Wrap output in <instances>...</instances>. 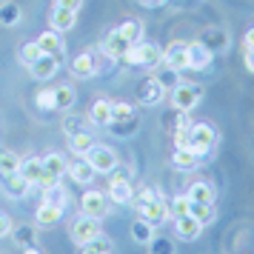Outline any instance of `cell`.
I'll return each mask as SVG.
<instances>
[{"label":"cell","mask_w":254,"mask_h":254,"mask_svg":"<svg viewBox=\"0 0 254 254\" xmlns=\"http://www.w3.org/2000/svg\"><path fill=\"white\" fill-rule=\"evenodd\" d=\"M123 63L134 66V69L154 71V69L163 66V49L157 46V43H146V40L131 43V46L126 49V55H123Z\"/></svg>","instance_id":"cell-1"},{"label":"cell","mask_w":254,"mask_h":254,"mask_svg":"<svg viewBox=\"0 0 254 254\" xmlns=\"http://www.w3.org/2000/svg\"><path fill=\"white\" fill-rule=\"evenodd\" d=\"M169 103L177 112H194L197 106L203 103V86L200 83H174L169 89Z\"/></svg>","instance_id":"cell-2"},{"label":"cell","mask_w":254,"mask_h":254,"mask_svg":"<svg viewBox=\"0 0 254 254\" xmlns=\"http://www.w3.org/2000/svg\"><path fill=\"white\" fill-rule=\"evenodd\" d=\"M86 163L94 169V174H112L117 172L120 166V157L112 146H103V143H94L92 149L86 151Z\"/></svg>","instance_id":"cell-3"},{"label":"cell","mask_w":254,"mask_h":254,"mask_svg":"<svg viewBox=\"0 0 254 254\" xmlns=\"http://www.w3.org/2000/svg\"><path fill=\"white\" fill-rule=\"evenodd\" d=\"M106 194H109V200L117 203V206H128V203H134V186H131V177H128L126 172H120V166H117V174L115 172L109 174Z\"/></svg>","instance_id":"cell-4"},{"label":"cell","mask_w":254,"mask_h":254,"mask_svg":"<svg viewBox=\"0 0 254 254\" xmlns=\"http://www.w3.org/2000/svg\"><path fill=\"white\" fill-rule=\"evenodd\" d=\"M217 143V131L211 123H191L189 128V149L194 151L197 157H206L208 151Z\"/></svg>","instance_id":"cell-5"},{"label":"cell","mask_w":254,"mask_h":254,"mask_svg":"<svg viewBox=\"0 0 254 254\" xmlns=\"http://www.w3.org/2000/svg\"><path fill=\"white\" fill-rule=\"evenodd\" d=\"M109 203H112V200H109L106 191L86 189L83 197H80V211H83V214H89V217H94V220H106V217H109V211H112Z\"/></svg>","instance_id":"cell-6"},{"label":"cell","mask_w":254,"mask_h":254,"mask_svg":"<svg viewBox=\"0 0 254 254\" xmlns=\"http://www.w3.org/2000/svg\"><path fill=\"white\" fill-rule=\"evenodd\" d=\"M134 208L143 220H149L151 226H160L166 220H172V211H169V203L166 197H157V200H134Z\"/></svg>","instance_id":"cell-7"},{"label":"cell","mask_w":254,"mask_h":254,"mask_svg":"<svg viewBox=\"0 0 254 254\" xmlns=\"http://www.w3.org/2000/svg\"><path fill=\"white\" fill-rule=\"evenodd\" d=\"M97 234H100V220L89 217V214H80V217L69 226V237H71L74 246H83V243L94 240Z\"/></svg>","instance_id":"cell-8"},{"label":"cell","mask_w":254,"mask_h":254,"mask_svg":"<svg viewBox=\"0 0 254 254\" xmlns=\"http://www.w3.org/2000/svg\"><path fill=\"white\" fill-rule=\"evenodd\" d=\"M166 86H163V80L157 77V74H149L146 80L140 83L137 89V97H140V106H160L163 97H166Z\"/></svg>","instance_id":"cell-9"},{"label":"cell","mask_w":254,"mask_h":254,"mask_svg":"<svg viewBox=\"0 0 254 254\" xmlns=\"http://www.w3.org/2000/svg\"><path fill=\"white\" fill-rule=\"evenodd\" d=\"M163 66L172 71H189V43H183V40H174V43H169V49L163 52Z\"/></svg>","instance_id":"cell-10"},{"label":"cell","mask_w":254,"mask_h":254,"mask_svg":"<svg viewBox=\"0 0 254 254\" xmlns=\"http://www.w3.org/2000/svg\"><path fill=\"white\" fill-rule=\"evenodd\" d=\"M60 60H63V58H55V55H46V52H43V55H40L35 63H29L26 69H29V74H32L35 80L46 83V80H52V77L60 71Z\"/></svg>","instance_id":"cell-11"},{"label":"cell","mask_w":254,"mask_h":254,"mask_svg":"<svg viewBox=\"0 0 254 254\" xmlns=\"http://www.w3.org/2000/svg\"><path fill=\"white\" fill-rule=\"evenodd\" d=\"M0 191H3L6 197H12V200H23V197L32 191V183H29L20 172L0 174Z\"/></svg>","instance_id":"cell-12"},{"label":"cell","mask_w":254,"mask_h":254,"mask_svg":"<svg viewBox=\"0 0 254 254\" xmlns=\"http://www.w3.org/2000/svg\"><path fill=\"white\" fill-rule=\"evenodd\" d=\"M214 63V52L208 46H203L200 40L189 43V71H208Z\"/></svg>","instance_id":"cell-13"},{"label":"cell","mask_w":254,"mask_h":254,"mask_svg":"<svg viewBox=\"0 0 254 254\" xmlns=\"http://www.w3.org/2000/svg\"><path fill=\"white\" fill-rule=\"evenodd\" d=\"M172 231L177 240H186V243H194L200 234H203V226L197 223L191 214H183V217H172Z\"/></svg>","instance_id":"cell-14"},{"label":"cell","mask_w":254,"mask_h":254,"mask_svg":"<svg viewBox=\"0 0 254 254\" xmlns=\"http://www.w3.org/2000/svg\"><path fill=\"white\" fill-rule=\"evenodd\" d=\"M97 60H94V55H89V52H83V55H77V58H71V77H77V80H92V77H97Z\"/></svg>","instance_id":"cell-15"},{"label":"cell","mask_w":254,"mask_h":254,"mask_svg":"<svg viewBox=\"0 0 254 254\" xmlns=\"http://www.w3.org/2000/svg\"><path fill=\"white\" fill-rule=\"evenodd\" d=\"M77 26V12H71V9H60V6H52V12H49V29H55V32H71Z\"/></svg>","instance_id":"cell-16"},{"label":"cell","mask_w":254,"mask_h":254,"mask_svg":"<svg viewBox=\"0 0 254 254\" xmlns=\"http://www.w3.org/2000/svg\"><path fill=\"white\" fill-rule=\"evenodd\" d=\"M128 46H131V43H128L117 29H112V32L103 37V43H100V49L106 52V58H109V60H123V55H126Z\"/></svg>","instance_id":"cell-17"},{"label":"cell","mask_w":254,"mask_h":254,"mask_svg":"<svg viewBox=\"0 0 254 254\" xmlns=\"http://www.w3.org/2000/svg\"><path fill=\"white\" fill-rule=\"evenodd\" d=\"M197 40H200L203 46H208L211 52H226V49L231 46V35L226 29H214V26H208L206 32H200Z\"/></svg>","instance_id":"cell-18"},{"label":"cell","mask_w":254,"mask_h":254,"mask_svg":"<svg viewBox=\"0 0 254 254\" xmlns=\"http://www.w3.org/2000/svg\"><path fill=\"white\" fill-rule=\"evenodd\" d=\"M89 123H92L94 128H106V126H112V100H94L92 106H89Z\"/></svg>","instance_id":"cell-19"},{"label":"cell","mask_w":254,"mask_h":254,"mask_svg":"<svg viewBox=\"0 0 254 254\" xmlns=\"http://www.w3.org/2000/svg\"><path fill=\"white\" fill-rule=\"evenodd\" d=\"M43 203H49V206H55V208H63L66 211V206L71 203V194H69V189L60 183H52L43 189Z\"/></svg>","instance_id":"cell-20"},{"label":"cell","mask_w":254,"mask_h":254,"mask_svg":"<svg viewBox=\"0 0 254 254\" xmlns=\"http://www.w3.org/2000/svg\"><path fill=\"white\" fill-rule=\"evenodd\" d=\"M186 194L191 203H214V186L208 183V180H194V183L186 189Z\"/></svg>","instance_id":"cell-21"},{"label":"cell","mask_w":254,"mask_h":254,"mask_svg":"<svg viewBox=\"0 0 254 254\" xmlns=\"http://www.w3.org/2000/svg\"><path fill=\"white\" fill-rule=\"evenodd\" d=\"M71 177V183H77V186H89V183H94V169L86 163V157L83 160H74V163H69V172H66Z\"/></svg>","instance_id":"cell-22"},{"label":"cell","mask_w":254,"mask_h":254,"mask_svg":"<svg viewBox=\"0 0 254 254\" xmlns=\"http://www.w3.org/2000/svg\"><path fill=\"white\" fill-rule=\"evenodd\" d=\"M172 163H174V169H177V172H194L197 166L203 163V157H197L191 149H174Z\"/></svg>","instance_id":"cell-23"},{"label":"cell","mask_w":254,"mask_h":254,"mask_svg":"<svg viewBox=\"0 0 254 254\" xmlns=\"http://www.w3.org/2000/svg\"><path fill=\"white\" fill-rule=\"evenodd\" d=\"M37 43H40V49H43L46 55L63 58V35H60V32H55V29H46L43 35L37 37Z\"/></svg>","instance_id":"cell-24"},{"label":"cell","mask_w":254,"mask_h":254,"mask_svg":"<svg viewBox=\"0 0 254 254\" xmlns=\"http://www.w3.org/2000/svg\"><path fill=\"white\" fill-rule=\"evenodd\" d=\"M66 140H69L71 154H77V157H86V151L92 149L94 143H97V137H94L89 128H86V131H77V134H69Z\"/></svg>","instance_id":"cell-25"},{"label":"cell","mask_w":254,"mask_h":254,"mask_svg":"<svg viewBox=\"0 0 254 254\" xmlns=\"http://www.w3.org/2000/svg\"><path fill=\"white\" fill-rule=\"evenodd\" d=\"M189 214L206 229V226H211V223L217 220V208H214V203H191V211H189Z\"/></svg>","instance_id":"cell-26"},{"label":"cell","mask_w":254,"mask_h":254,"mask_svg":"<svg viewBox=\"0 0 254 254\" xmlns=\"http://www.w3.org/2000/svg\"><path fill=\"white\" fill-rule=\"evenodd\" d=\"M43 169L52 172L55 177H63V174L69 172V160H66V154H60V151H49L46 157H43Z\"/></svg>","instance_id":"cell-27"},{"label":"cell","mask_w":254,"mask_h":254,"mask_svg":"<svg viewBox=\"0 0 254 254\" xmlns=\"http://www.w3.org/2000/svg\"><path fill=\"white\" fill-rule=\"evenodd\" d=\"M20 174H23L32 186H37L40 174H43V157H23V160H20Z\"/></svg>","instance_id":"cell-28"},{"label":"cell","mask_w":254,"mask_h":254,"mask_svg":"<svg viewBox=\"0 0 254 254\" xmlns=\"http://www.w3.org/2000/svg\"><path fill=\"white\" fill-rule=\"evenodd\" d=\"M77 254H112V240L106 234H97L94 240L77 246Z\"/></svg>","instance_id":"cell-29"},{"label":"cell","mask_w":254,"mask_h":254,"mask_svg":"<svg viewBox=\"0 0 254 254\" xmlns=\"http://www.w3.org/2000/svg\"><path fill=\"white\" fill-rule=\"evenodd\" d=\"M60 217H63V208H55V206H49V203H40L35 211L37 226H55Z\"/></svg>","instance_id":"cell-30"},{"label":"cell","mask_w":254,"mask_h":254,"mask_svg":"<svg viewBox=\"0 0 254 254\" xmlns=\"http://www.w3.org/2000/svg\"><path fill=\"white\" fill-rule=\"evenodd\" d=\"M154 237V226H151L149 220H134L131 223V240L134 243H143V246H149V240Z\"/></svg>","instance_id":"cell-31"},{"label":"cell","mask_w":254,"mask_h":254,"mask_svg":"<svg viewBox=\"0 0 254 254\" xmlns=\"http://www.w3.org/2000/svg\"><path fill=\"white\" fill-rule=\"evenodd\" d=\"M20 154L12 149H0V174H14V172H20Z\"/></svg>","instance_id":"cell-32"},{"label":"cell","mask_w":254,"mask_h":254,"mask_svg":"<svg viewBox=\"0 0 254 254\" xmlns=\"http://www.w3.org/2000/svg\"><path fill=\"white\" fill-rule=\"evenodd\" d=\"M9 237H14V243H17L20 249L37 246V229H32V226H17V229H12Z\"/></svg>","instance_id":"cell-33"},{"label":"cell","mask_w":254,"mask_h":254,"mask_svg":"<svg viewBox=\"0 0 254 254\" xmlns=\"http://www.w3.org/2000/svg\"><path fill=\"white\" fill-rule=\"evenodd\" d=\"M117 32L126 37L128 43H140L143 40V23L140 20H123V23L117 26Z\"/></svg>","instance_id":"cell-34"},{"label":"cell","mask_w":254,"mask_h":254,"mask_svg":"<svg viewBox=\"0 0 254 254\" xmlns=\"http://www.w3.org/2000/svg\"><path fill=\"white\" fill-rule=\"evenodd\" d=\"M35 106L40 112H58V97H55V89H40L35 94Z\"/></svg>","instance_id":"cell-35"},{"label":"cell","mask_w":254,"mask_h":254,"mask_svg":"<svg viewBox=\"0 0 254 254\" xmlns=\"http://www.w3.org/2000/svg\"><path fill=\"white\" fill-rule=\"evenodd\" d=\"M40 55H43V49H40V43H37V40H32V43H20V49H17V58H20V63H23V66L35 63Z\"/></svg>","instance_id":"cell-36"},{"label":"cell","mask_w":254,"mask_h":254,"mask_svg":"<svg viewBox=\"0 0 254 254\" xmlns=\"http://www.w3.org/2000/svg\"><path fill=\"white\" fill-rule=\"evenodd\" d=\"M134 120V106L131 103H112V123H131Z\"/></svg>","instance_id":"cell-37"},{"label":"cell","mask_w":254,"mask_h":254,"mask_svg":"<svg viewBox=\"0 0 254 254\" xmlns=\"http://www.w3.org/2000/svg\"><path fill=\"white\" fill-rule=\"evenodd\" d=\"M55 97H58V112H69L71 106H74V100H77V94H74L71 86H58Z\"/></svg>","instance_id":"cell-38"},{"label":"cell","mask_w":254,"mask_h":254,"mask_svg":"<svg viewBox=\"0 0 254 254\" xmlns=\"http://www.w3.org/2000/svg\"><path fill=\"white\" fill-rule=\"evenodd\" d=\"M149 254H177V249H174V240L154 234V237L149 240Z\"/></svg>","instance_id":"cell-39"},{"label":"cell","mask_w":254,"mask_h":254,"mask_svg":"<svg viewBox=\"0 0 254 254\" xmlns=\"http://www.w3.org/2000/svg\"><path fill=\"white\" fill-rule=\"evenodd\" d=\"M89 126H92L89 117H86V120L77 117V115H66L63 117V131H66V137H69V134H77V131H86Z\"/></svg>","instance_id":"cell-40"},{"label":"cell","mask_w":254,"mask_h":254,"mask_svg":"<svg viewBox=\"0 0 254 254\" xmlns=\"http://www.w3.org/2000/svg\"><path fill=\"white\" fill-rule=\"evenodd\" d=\"M169 211H172V217H183V214H189V211H191V200H189V194H174L172 200H169Z\"/></svg>","instance_id":"cell-41"},{"label":"cell","mask_w":254,"mask_h":254,"mask_svg":"<svg viewBox=\"0 0 254 254\" xmlns=\"http://www.w3.org/2000/svg\"><path fill=\"white\" fill-rule=\"evenodd\" d=\"M0 23L3 26H17L20 23V9L12 6V3H6V6L0 9Z\"/></svg>","instance_id":"cell-42"},{"label":"cell","mask_w":254,"mask_h":254,"mask_svg":"<svg viewBox=\"0 0 254 254\" xmlns=\"http://www.w3.org/2000/svg\"><path fill=\"white\" fill-rule=\"evenodd\" d=\"M189 128H191V117H189V112H180V115H177L174 134H189Z\"/></svg>","instance_id":"cell-43"},{"label":"cell","mask_w":254,"mask_h":254,"mask_svg":"<svg viewBox=\"0 0 254 254\" xmlns=\"http://www.w3.org/2000/svg\"><path fill=\"white\" fill-rule=\"evenodd\" d=\"M12 217H9V214H6V211H0V240H3V237H9V234H12Z\"/></svg>","instance_id":"cell-44"},{"label":"cell","mask_w":254,"mask_h":254,"mask_svg":"<svg viewBox=\"0 0 254 254\" xmlns=\"http://www.w3.org/2000/svg\"><path fill=\"white\" fill-rule=\"evenodd\" d=\"M157 197H163V191L160 189H143V191H140V194H134V200H157Z\"/></svg>","instance_id":"cell-45"},{"label":"cell","mask_w":254,"mask_h":254,"mask_svg":"<svg viewBox=\"0 0 254 254\" xmlns=\"http://www.w3.org/2000/svg\"><path fill=\"white\" fill-rule=\"evenodd\" d=\"M55 6H60V9H71V12H80L83 0H55Z\"/></svg>","instance_id":"cell-46"},{"label":"cell","mask_w":254,"mask_h":254,"mask_svg":"<svg viewBox=\"0 0 254 254\" xmlns=\"http://www.w3.org/2000/svg\"><path fill=\"white\" fill-rule=\"evenodd\" d=\"M243 60H246V69L254 74V49H246V52H243Z\"/></svg>","instance_id":"cell-47"},{"label":"cell","mask_w":254,"mask_h":254,"mask_svg":"<svg viewBox=\"0 0 254 254\" xmlns=\"http://www.w3.org/2000/svg\"><path fill=\"white\" fill-rule=\"evenodd\" d=\"M243 49H254V26L246 32V37H243Z\"/></svg>","instance_id":"cell-48"},{"label":"cell","mask_w":254,"mask_h":254,"mask_svg":"<svg viewBox=\"0 0 254 254\" xmlns=\"http://www.w3.org/2000/svg\"><path fill=\"white\" fill-rule=\"evenodd\" d=\"M140 6H149V9H157V6H163L166 0H137Z\"/></svg>","instance_id":"cell-49"},{"label":"cell","mask_w":254,"mask_h":254,"mask_svg":"<svg viewBox=\"0 0 254 254\" xmlns=\"http://www.w3.org/2000/svg\"><path fill=\"white\" fill-rule=\"evenodd\" d=\"M23 254H43V252H40V246H29V249H23Z\"/></svg>","instance_id":"cell-50"}]
</instances>
